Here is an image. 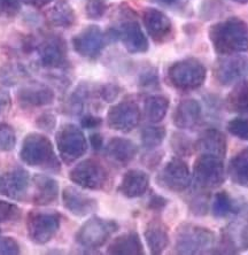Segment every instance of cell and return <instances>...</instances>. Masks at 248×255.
<instances>
[{"label": "cell", "instance_id": "cell-1", "mask_svg": "<svg viewBox=\"0 0 248 255\" xmlns=\"http://www.w3.org/2000/svg\"><path fill=\"white\" fill-rule=\"evenodd\" d=\"M214 51L220 55H234L248 52V24L239 17L216 22L208 30Z\"/></svg>", "mask_w": 248, "mask_h": 255}, {"label": "cell", "instance_id": "cell-2", "mask_svg": "<svg viewBox=\"0 0 248 255\" xmlns=\"http://www.w3.org/2000/svg\"><path fill=\"white\" fill-rule=\"evenodd\" d=\"M20 159L24 164L37 169L58 172L61 169L58 155L50 138L40 132H30L24 137L20 149Z\"/></svg>", "mask_w": 248, "mask_h": 255}, {"label": "cell", "instance_id": "cell-3", "mask_svg": "<svg viewBox=\"0 0 248 255\" xmlns=\"http://www.w3.org/2000/svg\"><path fill=\"white\" fill-rule=\"evenodd\" d=\"M216 237L210 229L192 223H183L175 236V252L178 254H202L213 252Z\"/></svg>", "mask_w": 248, "mask_h": 255}, {"label": "cell", "instance_id": "cell-4", "mask_svg": "<svg viewBox=\"0 0 248 255\" xmlns=\"http://www.w3.org/2000/svg\"><path fill=\"white\" fill-rule=\"evenodd\" d=\"M168 81L176 90L183 92L200 89L207 78V68L200 60L186 58L171 63L168 68Z\"/></svg>", "mask_w": 248, "mask_h": 255}, {"label": "cell", "instance_id": "cell-5", "mask_svg": "<svg viewBox=\"0 0 248 255\" xmlns=\"http://www.w3.org/2000/svg\"><path fill=\"white\" fill-rule=\"evenodd\" d=\"M223 160L217 156L199 154L194 161L192 171L194 189L209 192L222 186L227 178Z\"/></svg>", "mask_w": 248, "mask_h": 255}, {"label": "cell", "instance_id": "cell-6", "mask_svg": "<svg viewBox=\"0 0 248 255\" xmlns=\"http://www.w3.org/2000/svg\"><path fill=\"white\" fill-rule=\"evenodd\" d=\"M69 179L81 189L101 191L110 185V171L96 159H85L69 171Z\"/></svg>", "mask_w": 248, "mask_h": 255}, {"label": "cell", "instance_id": "cell-7", "mask_svg": "<svg viewBox=\"0 0 248 255\" xmlns=\"http://www.w3.org/2000/svg\"><path fill=\"white\" fill-rule=\"evenodd\" d=\"M55 144L59 156L67 164L81 159L89 147L84 132L73 123H66L56 131Z\"/></svg>", "mask_w": 248, "mask_h": 255}, {"label": "cell", "instance_id": "cell-8", "mask_svg": "<svg viewBox=\"0 0 248 255\" xmlns=\"http://www.w3.org/2000/svg\"><path fill=\"white\" fill-rule=\"evenodd\" d=\"M221 249L224 253L248 250V201L239 206L231 222L222 229Z\"/></svg>", "mask_w": 248, "mask_h": 255}, {"label": "cell", "instance_id": "cell-9", "mask_svg": "<svg viewBox=\"0 0 248 255\" xmlns=\"http://www.w3.org/2000/svg\"><path fill=\"white\" fill-rule=\"evenodd\" d=\"M118 230L119 224L115 221L92 216L78 229L75 239L84 249L97 250L110 241L112 235Z\"/></svg>", "mask_w": 248, "mask_h": 255}, {"label": "cell", "instance_id": "cell-10", "mask_svg": "<svg viewBox=\"0 0 248 255\" xmlns=\"http://www.w3.org/2000/svg\"><path fill=\"white\" fill-rule=\"evenodd\" d=\"M61 226V216L55 212L31 211L27 215L25 227L28 237L37 245L50 243Z\"/></svg>", "mask_w": 248, "mask_h": 255}, {"label": "cell", "instance_id": "cell-11", "mask_svg": "<svg viewBox=\"0 0 248 255\" xmlns=\"http://www.w3.org/2000/svg\"><path fill=\"white\" fill-rule=\"evenodd\" d=\"M122 20L116 30L119 33V40H121L125 50L131 54L145 53L148 51L149 44L144 30L139 22L134 18V14L129 7L121 8Z\"/></svg>", "mask_w": 248, "mask_h": 255}, {"label": "cell", "instance_id": "cell-12", "mask_svg": "<svg viewBox=\"0 0 248 255\" xmlns=\"http://www.w3.org/2000/svg\"><path fill=\"white\" fill-rule=\"evenodd\" d=\"M157 185L174 193H182L192 184V174L187 163L179 156L172 157L156 176Z\"/></svg>", "mask_w": 248, "mask_h": 255}, {"label": "cell", "instance_id": "cell-13", "mask_svg": "<svg viewBox=\"0 0 248 255\" xmlns=\"http://www.w3.org/2000/svg\"><path fill=\"white\" fill-rule=\"evenodd\" d=\"M248 74V58L240 54L220 55L213 66L215 81L222 86H230L242 81Z\"/></svg>", "mask_w": 248, "mask_h": 255}, {"label": "cell", "instance_id": "cell-14", "mask_svg": "<svg viewBox=\"0 0 248 255\" xmlns=\"http://www.w3.org/2000/svg\"><path fill=\"white\" fill-rule=\"evenodd\" d=\"M39 65L45 69H63L68 65L67 45L60 36L44 37L36 46Z\"/></svg>", "mask_w": 248, "mask_h": 255}, {"label": "cell", "instance_id": "cell-15", "mask_svg": "<svg viewBox=\"0 0 248 255\" xmlns=\"http://www.w3.org/2000/svg\"><path fill=\"white\" fill-rule=\"evenodd\" d=\"M141 112L133 100H123L113 105L107 112V125L112 130L127 133L139 125Z\"/></svg>", "mask_w": 248, "mask_h": 255}, {"label": "cell", "instance_id": "cell-16", "mask_svg": "<svg viewBox=\"0 0 248 255\" xmlns=\"http://www.w3.org/2000/svg\"><path fill=\"white\" fill-rule=\"evenodd\" d=\"M73 47L81 57L96 60L100 57L101 52L107 43L106 35L98 25H88L73 37Z\"/></svg>", "mask_w": 248, "mask_h": 255}, {"label": "cell", "instance_id": "cell-17", "mask_svg": "<svg viewBox=\"0 0 248 255\" xmlns=\"http://www.w3.org/2000/svg\"><path fill=\"white\" fill-rule=\"evenodd\" d=\"M142 23L147 35L156 44H164L174 37V25L170 17L162 10L147 7L142 10Z\"/></svg>", "mask_w": 248, "mask_h": 255}, {"label": "cell", "instance_id": "cell-18", "mask_svg": "<svg viewBox=\"0 0 248 255\" xmlns=\"http://www.w3.org/2000/svg\"><path fill=\"white\" fill-rule=\"evenodd\" d=\"M30 184L31 178L24 168H13L0 175V196L12 200H24L29 192Z\"/></svg>", "mask_w": 248, "mask_h": 255}, {"label": "cell", "instance_id": "cell-19", "mask_svg": "<svg viewBox=\"0 0 248 255\" xmlns=\"http://www.w3.org/2000/svg\"><path fill=\"white\" fill-rule=\"evenodd\" d=\"M54 98L53 89L40 82H31L22 85L16 93L17 103L24 110L48 106L53 104Z\"/></svg>", "mask_w": 248, "mask_h": 255}, {"label": "cell", "instance_id": "cell-20", "mask_svg": "<svg viewBox=\"0 0 248 255\" xmlns=\"http://www.w3.org/2000/svg\"><path fill=\"white\" fill-rule=\"evenodd\" d=\"M62 205L76 217H85L98 211V201L75 186H67L62 191Z\"/></svg>", "mask_w": 248, "mask_h": 255}, {"label": "cell", "instance_id": "cell-21", "mask_svg": "<svg viewBox=\"0 0 248 255\" xmlns=\"http://www.w3.org/2000/svg\"><path fill=\"white\" fill-rule=\"evenodd\" d=\"M194 151L199 154L213 155L224 159L228 152V140L225 134L217 129H207L199 134L194 141Z\"/></svg>", "mask_w": 248, "mask_h": 255}, {"label": "cell", "instance_id": "cell-22", "mask_svg": "<svg viewBox=\"0 0 248 255\" xmlns=\"http://www.w3.org/2000/svg\"><path fill=\"white\" fill-rule=\"evenodd\" d=\"M201 116L202 108L198 100L184 99L175 108L172 114V123L178 129L190 130L198 126Z\"/></svg>", "mask_w": 248, "mask_h": 255}, {"label": "cell", "instance_id": "cell-23", "mask_svg": "<svg viewBox=\"0 0 248 255\" xmlns=\"http://www.w3.org/2000/svg\"><path fill=\"white\" fill-rule=\"evenodd\" d=\"M148 187L149 176L147 172L141 169H130L123 175L119 192L127 199H136L144 196Z\"/></svg>", "mask_w": 248, "mask_h": 255}, {"label": "cell", "instance_id": "cell-24", "mask_svg": "<svg viewBox=\"0 0 248 255\" xmlns=\"http://www.w3.org/2000/svg\"><path fill=\"white\" fill-rule=\"evenodd\" d=\"M105 151L112 162L120 167H125L136 157L138 146L127 138L113 137L105 147Z\"/></svg>", "mask_w": 248, "mask_h": 255}, {"label": "cell", "instance_id": "cell-25", "mask_svg": "<svg viewBox=\"0 0 248 255\" xmlns=\"http://www.w3.org/2000/svg\"><path fill=\"white\" fill-rule=\"evenodd\" d=\"M33 196L32 202L37 206H48L56 201L59 197V183L47 175L37 174L32 178Z\"/></svg>", "mask_w": 248, "mask_h": 255}, {"label": "cell", "instance_id": "cell-26", "mask_svg": "<svg viewBox=\"0 0 248 255\" xmlns=\"http://www.w3.org/2000/svg\"><path fill=\"white\" fill-rule=\"evenodd\" d=\"M144 237L149 252L154 255L162 254L170 243L167 226L162 222V220L157 217L147 223L144 231Z\"/></svg>", "mask_w": 248, "mask_h": 255}, {"label": "cell", "instance_id": "cell-27", "mask_svg": "<svg viewBox=\"0 0 248 255\" xmlns=\"http://www.w3.org/2000/svg\"><path fill=\"white\" fill-rule=\"evenodd\" d=\"M107 253L112 255H144V245L134 231L125 232L114 238L108 245Z\"/></svg>", "mask_w": 248, "mask_h": 255}, {"label": "cell", "instance_id": "cell-28", "mask_svg": "<svg viewBox=\"0 0 248 255\" xmlns=\"http://www.w3.org/2000/svg\"><path fill=\"white\" fill-rule=\"evenodd\" d=\"M47 24L54 28L68 29L76 23V13L66 1L56 2L44 14Z\"/></svg>", "mask_w": 248, "mask_h": 255}, {"label": "cell", "instance_id": "cell-29", "mask_svg": "<svg viewBox=\"0 0 248 255\" xmlns=\"http://www.w3.org/2000/svg\"><path fill=\"white\" fill-rule=\"evenodd\" d=\"M225 106L231 113L248 115V78H243L234 84L225 99Z\"/></svg>", "mask_w": 248, "mask_h": 255}, {"label": "cell", "instance_id": "cell-30", "mask_svg": "<svg viewBox=\"0 0 248 255\" xmlns=\"http://www.w3.org/2000/svg\"><path fill=\"white\" fill-rule=\"evenodd\" d=\"M228 174L236 185L248 189V147L232 157L228 167Z\"/></svg>", "mask_w": 248, "mask_h": 255}, {"label": "cell", "instance_id": "cell-31", "mask_svg": "<svg viewBox=\"0 0 248 255\" xmlns=\"http://www.w3.org/2000/svg\"><path fill=\"white\" fill-rule=\"evenodd\" d=\"M170 101L163 95H153L146 98L144 103V114L148 122L157 125L168 113Z\"/></svg>", "mask_w": 248, "mask_h": 255}, {"label": "cell", "instance_id": "cell-32", "mask_svg": "<svg viewBox=\"0 0 248 255\" xmlns=\"http://www.w3.org/2000/svg\"><path fill=\"white\" fill-rule=\"evenodd\" d=\"M239 206L236 200L229 194L227 191H220L212 200V213L216 219H225V217L234 216L238 211Z\"/></svg>", "mask_w": 248, "mask_h": 255}, {"label": "cell", "instance_id": "cell-33", "mask_svg": "<svg viewBox=\"0 0 248 255\" xmlns=\"http://www.w3.org/2000/svg\"><path fill=\"white\" fill-rule=\"evenodd\" d=\"M92 96V90L88 84H80L67 100V111L69 114L80 115Z\"/></svg>", "mask_w": 248, "mask_h": 255}, {"label": "cell", "instance_id": "cell-34", "mask_svg": "<svg viewBox=\"0 0 248 255\" xmlns=\"http://www.w3.org/2000/svg\"><path fill=\"white\" fill-rule=\"evenodd\" d=\"M165 136H167V131L165 128L157 125H149L146 126L140 131V140L141 145L147 149H156L162 145Z\"/></svg>", "mask_w": 248, "mask_h": 255}, {"label": "cell", "instance_id": "cell-35", "mask_svg": "<svg viewBox=\"0 0 248 255\" xmlns=\"http://www.w3.org/2000/svg\"><path fill=\"white\" fill-rule=\"evenodd\" d=\"M209 193L207 191L195 189V193L189 200L190 211L195 216H205L209 212Z\"/></svg>", "mask_w": 248, "mask_h": 255}, {"label": "cell", "instance_id": "cell-36", "mask_svg": "<svg viewBox=\"0 0 248 255\" xmlns=\"http://www.w3.org/2000/svg\"><path fill=\"white\" fill-rule=\"evenodd\" d=\"M171 149L177 156H190L194 149V142L186 134L182 132H174L170 139Z\"/></svg>", "mask_w": 248, "mask_h": 255}, {"label": "cell", "instance_id": "cell-37", "mask_svg": "<svg viewBox=\"0 0 248 255\" xmlns=\"http://www.w3.org/2000/svg\"><path fill=\"white\" fill-rule=\"evenodd\" d=\"M227 129L232 136L240 140H248V118L247 116H237L229 121Z\"/></svg>", "mask_w": 248, "mask_h": 255}, {"label": "cell", "instance_id": "cell-38", "mask_svg": "<svg viewBox=\"0 0 248 255\" xmlns=\"http://www.w3.org/2000/svg\"><path fill=\"white\" fill-rule=\"evenodd\" d=\"M16 145V133L7 123H0V152H9Z\"/></svg>", "mask_w": 248, "mask_h": 255}, {"label": "cell", "instance_id": "cell-39", "mask_svg": "<svg viewBox=\"0 0 248 255\" xmlns=\"http://www.w3.org/2000/svg\"><path fill=\"white\" fill-rule=\"evenodd\" d=\"M108 10L106 0H88L85 6V14L90 20H100Z\"/></svg>", "mask_w": 248, "mask_h": 255}, {"label": "cell", "instance_id": "cell-40", "mask_svg": "<svg viewBox=\"0 0 248 255\" xmlns=\"http://www.w3.org/2000/svg\"><path fill=\"white\" fill-rule=\"evenodd\" d=\"M21 217V209L17 205L0 199V224L13 222Z\"/></svg>", "mask_w": 248, "mask_h": 255}, {"label": "cell", "instance_id": "cell-41", "mask_svg": "<svg viewBox=\"0 0 248 255\" xmlns=\"http://www.w3.org/2000/svg\"><path fill=\"white\" fill-rule=\"evenodd\" d=\"M21 9L20 0H0V20H10Z\"/></svg>", "mask_w": 248, "mask_h": 255}, {"label": "cell", "instance_id": "cell-42", "mask_svg": "<svg viewBox=\"0 0 248 255\" xmlns=\"http://www.w3.org/2000/svg\"><path fill=\"white\" fill-rule=\"evenodd\" d=\"M20 253V245L13 237H0V255H16Z\"/></svg>", "mask_w": 248, "mask_h": 255}, {"label": "cell", "instance_id": "cell-43", "mask_svg": "<svg viewBox=\"0 0 248 255\" xmlns=\"http://www.w3.org/2000/svg\"><path fill=\"white\" fill-rule=\"evenodd\" d=\"M120 93V88L118 85L108 83L105 85H101L99 90H98V95L100 96V98L106 101V103H113L118 99Z\"/></svg>", "mask_w": 248, "mask_h": 255}, {"label": "cell", "instance_id": "cell-44", "mask_svg": "<svg viewBox=\"0 0 248 255\" xmlns=\"http://www.w3.org/2000/svg\"><path fill=\"white\" fill-rule=\"evenodd\" d=\"M36 126L39 128L40 130L47 131L50 132L56 126V118L51 113H43L37 118Z\"/></svg>", "mask_w": 248, "mask_h": 255}, {"label": "cell", "instance_id": "cell-45", "mask_svg": "<svg viewBox=\"0 0 248 255\" xmlns=\"http://www.w3.org/2000/svg\"><path fill=\"white\" fill-rule=\"evenodd\" d=\"M159 84V77H157L156 70L147 69L141 74L140 85L144 88H155Z\"/></svg>", "mask_w": 248, "mask_h": 255}, {"label": "cell", "instance_id": "cell-46", "mask_svg": "<svg viewBox=\"0 0 248 255\" xmlns=\"http://www.w3.org/2000/svg\"><path fill=\"white\" fill-rule=\"evenodd\" d=\"M162 156H163V152L155 151V149H151V151H148L147 154L144 155L142 162H144L146 167L154 168L161 162V160H162Z\"/></svg>", "mask_w": 248, "mask_h": 255}, {"label": "cell", "instance_id": "cell-47", "mask_svg": "<svg viewBox=\"0 0 248 255\" xmlns=\"http://www.w3.org/2000/svg\"><path fill=\"white\" fill-rule=\"evenodd\" d=\"M101 123H103V119L98 118V116H95L92 114H86L83 116L81 120L82 128L89 130L97 129V128H99L101 126Z\"/></svg>", "mask_w": 248, "mask_h": 255}, {"label": "cell", "instance_id": "cell-48", "mask_svg": "<svg viewBox=\"0 0 248 255\" xmlns=\"http://www.w3.org/2000/svg\"><path fill=\"white\" fill-rule=\"evenodd\" d=\"M168 200L163 197L157 196V194H154L148 200V208L152 209V211L160 212L167 206Z\"/></svg>", "mask_w": 248, "mask_h": 255}, {"label": "cell", "instance_id": "cell-49", "mask_svg": "<svg viewBox=\"0 0 248 255\" xmlns=\"http://www.w3.org/2000/svg\"><path fill=\"white\" fill-rule=\"evenodd\" d=\"M90 145L95 151H100L104 147V138L99 132H95L90 136Z\"/></svg>", "mask_w": 248, "mask_h": 255}, {"label": "cell", "instance_id": "cell-50", "mask_svg": "<svg viewBox=\"0 0 248 255\" xmlns=\"http://www.w3.org/2000/svg\"><path fill=\"white\" fill-rule=\"evenodd\" d=\"M20 1L28 6L35 7V8H41V7L47 6L48 3H51L53 0H20Z\"/></svg>", "mask_w": 248, "mask_h": 255}, {"label": "cell", "instance_id": "cell-51", "mask_svg": "<svg viewBox=\"0 0 248 255\" xmlns=\"http://www.w3.org/2000/svg\"><path fill=\"white\" fill-rule=\"evenodd\" d=\"M151 1L160 3L165 7H177L182 3L183 0H151Z\"/></svg>", "mask_w": 248, "mask_h": 255}, {"label": "cell", "instance_id": "cell-52", "mask_svg": "<svg viewBox=\"0 0 248 255\" xmlns=\"http://www.w3.org/2000/svg\"><path fill=\"white\" fill-rule=\"evenodd\" d=\"M231 1L239 3V5H246V3H248V0H231Z\"/></svg>", "mask_w": 248, "mask_h": 255}]
</instances>
